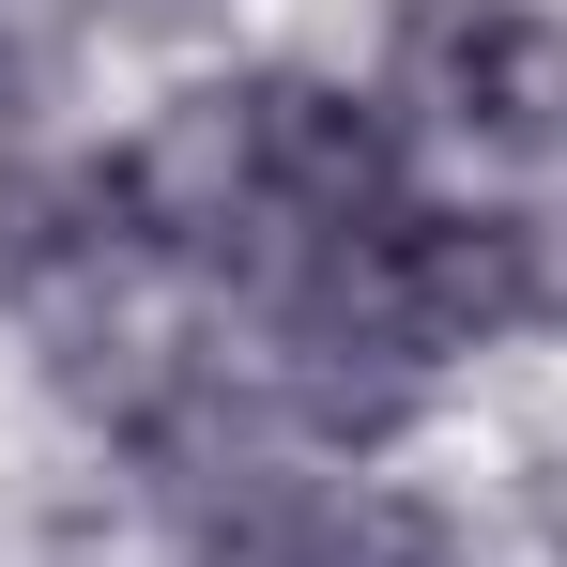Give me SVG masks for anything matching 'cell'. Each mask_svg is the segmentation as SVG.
<instances>
[{
	"label": "cell",
	"mask_w": 567,
	"mask_h": 567,
	"mask_svg": "<svg viewBox=\"0 0 567 567\" xmlns=\"http://www.w3.org/2000/svg\"><path fill=\"white\" fill-rule=\"evenodd\" d=\"M383 107L475 169L567 154V16L537 0H399L383 31Z\"/></svg>",
	"instance_id": "1"
},
{
	"label": "cell",
	"mask_w": 567,
	"mask_h": 567,
	"mask_svg": "<svg viewBox=\"0 0 567 567\" xmlns=\"http://www.w3.org/2000/svg\"><path fill=\"white\" fill-rule=\"evenodd\" d=\"M93 16H123V31H185V16H215V0H93Z\"/></svg>",
	"instance_id": "2"
}]
</instances>
